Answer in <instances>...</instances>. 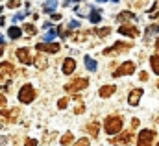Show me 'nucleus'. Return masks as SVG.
Masks as SVG:
<instances>
[{"instance_id": "nucleus-1", "label": "nucleus", "mask_w": 159, "mask_h": 146, "mask_svg": "<svg viewBox=\"0 0 159 146\" xmlns=\"http://www.w3.org/2000/svg\"><path fill=\"white\" fill-rule=\"evenodd\" d=\"M13 74H15V69H13L11 63H7V61L0 63V85H2L4 89H7L9 81L13 80Z\"/></svg>"}, {"instance_id": "nucleus-2", "label": "nucleus", "mask_w": 159, "mask_h": 146, "mask_svg": "<svg viewBox=\"0 0 159 146\" xmlns=\"http://www.w3.org/2000/svg\"><path fill=\"white\" fill-rule=\"evenodd\" d=\"M104 130H106L107 135H115V133H119L120 130H122V118L117 116V115L107 116L106 122H104Z\"/></svg>"}, {"instance_id": "nucleus-3", "label": "nucleus", "mask_w": 159, "mask_h": 146, "mask_svg": "<svg viewBox=\"0 0 159 146\" xmlns=\"http://www.w3.org/2000/svg\"><path fill=\"white\" fill-rule=\"evenodd\" d=\"M19 100H20L22 104L34 102V100H35V91H34V87H32V85H22V89L19 91Z\"/></svg>"}, {"instance_id": "nucleus-4", "label": "nucleus", "mask_w": 159, "mask_h": 146, "mask_svg": "<svg viewBox=\"0 0 159 146\" xmlns=\"http://www.w3.org/2000/svg\"><path fill=\"white\" fill-rule=\"evenodd\" d=\"M89 85V81H87V78H74L70 83H67L65 85V91L67 93H74V91H83L85 87Z\"/></svg>"}, {"instance_id": "nucleus-5", "label": "nucleus", "mask_w": 159, "mask_h": 146, "mask_svg": "<svg viewBox=\"0 0 159 146\" xmlns=\"http://www.w3.org/2000/svg\"><path fill=\"white\" fill-rule=\"evenodd\" d=\"M154 137H156V131H152V130H143V131L139 133L137 146H152Z\"/></svg>"}, {"instance_id": "nucleus-6", "label": "nucleus", "mask_w": 159, "mask_h": 146, "mask_svg": "<svg viewBox=\"0 0 159 146\" xmlns=\"http://www.w3.org/2000/svg\"><path fill=\"white\" fill-rule=\"evenodd\" d=\"M129 46H131L129 43H115L113 46L104 50V56H115V54H120V52H126V50H129Z\"/></svg>"}, {"instance_id": "nucleus-7", "label": "nucleus", "mask_w": 159, "mask_h": 146, "mask_svg": "<svg viewBox=\"0 0 159 146\" xmlns=\"http://www.w3.org/2000/svg\"><path fill=\"white\" fill-rule=\"evenodd\" d=\"M135 71V63H131V61H126V63H122L119 69L113 72L115 78H120V76H129V74H133Z\"/></svg>"}, {"instance_id": "nucleus-8", "label": "nucleus", "mask_w": 159, "mask_h": 146, "mask_svg": "<svg viewBox=\"0 0 159 146\" xmlns=\"http://www.w3.org/2000/svg\"><path fill=\"white\" fill-rule=\"evenodd\" d=\"M59 48H61V44H57V43H39L37 44V50L39 52H50V54H57L59 52Z\"/></svg>"}, {"instance_id": "nucleus-9", "label": "nucleus", "mask_w": 159, "mask_h": 146, "mask_svg": "<svg viewBox=\"0 0 159 146\" xmlns=\"http://www.w3.org/2000/svg\"><path fill=\"white\" fill-rule=\"evenodd\" d=\"M0 118L7 120V122H15L19 118V109H0Z\"/></svg>"}, {"instance_id": "nucleus-10", "label": "nucleus", "mask_w": 159, "mask_h": 146, "mask_svg": "<svg viewBox=\"0 0 159 146\" xmlns=\"http://www.w3.org/2000/svg\"><path fill=\"white\" fill-rule=\"evenodd\" d=\"M131 139H133V133H131V131H126V133H122V135L113 137V139H111V144H128V143H131Z\"/></svg>"}, {"instance_id": "nucleus-11", "label": "nucleus", "mask_w": 159, "mask_h": 146, "mask_svg": "<svg viewBox=\"0 0 159 146\" xmlns=\"http://www.w3.org/2000/svg\"><path fill=\"white\" fill-rule=\"evenodd\" d=\"M17 59H19L20 63H24V65L34 63V59H32V56H30L28 48H19V50H17Z\"/></svg>"}, {"instance_id": "nucleus-12", "label": "nucleus", "mask_w": 159, "mask_h": 146, "mask_svg": "<svg viewBox=\"0 0 159 146\" xmlns=\"http://www.w3.org/2000/svg\"><path fill=\"white\" fill-rule=\"evenodd\" d=\"M141 96H143V89H133L131 93H129V96H128V104L129 106H139V100H141Z\"/></svg>"}, {"instance_id": "nucleus-13", "label": "nucleus", "mask_w": 159, "mask_h": 146, "mask_svg": "<svg viewBox=\"0 0 159 146\" xmlns=\"http://www.w3.org/2000/svg\"><path fill=\"white\" fill-rule=\"evenodd\" d=\"M119 34H122V35H128V37H137V35H139V30H137L135 26L122 24V26L119 28Z\"/></svg>"}, {"instance_id": "nucleus-14", "label": "nucleus", "mask_w": 159, "mask_h": 146, "mask_svg": "<svg viewBox=\"0 0 159 146\" xmlns=\"http://www.w3.org/2000/svg\"><path fill=\"white\" fill-rule=\"evenodd\" d=\"M74 69H76V61H74L72 57H67L65 63H63V72L65 74H72L74 72Z\"/></svg>"}, {"instance_id": "nucleus-15", "label": "nucleus", "mask_w": 159, "mask_h": 146, "mask_svg": "<svg viewBox=\"0 0 159 146\" xmlns=\"http://www.w3.org/2000/svg\"><path fill=\"white\" fill-rule=\"evenodd\" d=\"M115 91H117L115 85H104V87H100V96H102V98H109Z\"/></svg>"}, {"instance_id": "nucleus-16", "label": "nucleus", "mask_w": 159, "mask_h": 146, "mask_svg": "<svg viewBox=\"0 0 159 146\" xmlns=\"http://www.w3.org/2000/svg\"><path fill=\"white\" fill-rule=\"evenodd\" d=\"M98 130H100V122H96V120H94V122H91V124L87 126V131H89L93 137H96V135H98Z\"/></svg>"}, {"instance_id": "nucleus-17", "label": "nucleus", "mask_w": 159, "mask_h": 146, "mask_svg": "<svg viewBox=\"0 0 159 146\" xmlns=\"http://www.w3.org/2000/svg\"><path fill=\"white\" fill-rule=\"evenodd\" d=\"M117 19H119L120 22H126V21H129V19H135V15H133L131 11H122Z\"/></svg>"}, {"instance_id": "nucleus-18", "label": "nucleus", "mask_w": 159, "mask_h": 146, "mask_svg": "<svg viewBox=\"0 0 159 146\" xmlns=\"http://www.w3.org/2000/svg\"><path fill=\"white\" fill-rule=\"evenodd\" d=\"M34 61H35V65H37L39 69H46V65H48V63H46V57H44V56H41V54L34 59Z\"/></svg>"}, {"instance_id": "nucleus-19", "label": "nucleus", "mask_w": 159, "mask_h": 146, "mask_svg": "<svg viewBox=\"0 0 159 146\" xmlns=\"http://www.w3.org/2000/svg\"><path fill=\"white\" fill-rule=\"evenodd\" d=\"M150 65H152V71H154L156 74H159V56H152Z\"/></svg>"}, {"instance_id": "nucleus-20", "label": "nucleus", "mask_w": 159, "mask_h": 146, "mask_svg": "<svg viewBox=\"0 0 159 146\" xmlns=\"http://www.w3.org/2000/svg\"><path fill=\"white\" fill-rule=\"evenodd\" d=\"M85 67H87L91 72H94V71H96V61H94L93 57H85Z\"/></svg>"}, {"instance_id": "nucleus-21", "label": "nucleus", "mask_w": 159, "mask_h": 146, "mask_svg": "<svg viewBox=\"0 0 159 146\" xmlns=\"http://www.w3.org/2000/svg\"><path fill=\"white\" fill-rule=\"evenodd\" d=\"M70 143H72V133H70V131H67V133L61 137V146H69Z\"/></svg>"}, {"instance_id": "nucleus-22", "label": "nucleus", "mask_w": 159, "mask_h": 146, "mask_svg": "<svg viewBox=\"0 0 159 146\" xmlns=\"http://www.w3.org/2000/svg\"><path fill=\"white\" fill-rule=\"evenodd\" d=\"M20 35H22V34H20V28H17V26H11V28H9V37H11V39H19Z\"/></svg>"}, {"instance_id": "nucleus-23", "label": "nucleus", "mask_w": 159, "mask_h": 146, "mask_svg": "<svg viewBox=\"0 0 159 146\" xmlns=\"http://www.w3.org/2000/svg\"><path fill=\"white\" fill-rule=\"evenodd\" d=\"M159 17V2L154 4V7L150 9V19H157Z\"/></svg>"}, {"instance_id": "nucleus-24", "label": "nucleus", "mask_w": 159, "mask_h": 146, "mask_svg": "<svg viewBox=\"0 0 159 146\" xmlns=\"http://www.w3.org/2000/svg\"><path fill=\"white\" fill-rule=\"evenodd\" d=\"M24 32H26L28 35H35V34H37V32H35V26H34V24H26V26H24Z\"/></svg>"}, {"instance_id": "nucleus-25", "label": "nucleus", "mask_w": 159, "mask_h": 146, "mask_svg": "<svg viewBox=\"0 0 159 146\" xmlns=\"http://www.w3.org/2000/svg\"><path fill=\"white\" fill-rule=\"evenodd\" d=\"M96 34H98V37H107L109 34H111V28H102V30H96Z\"/></svg>"}, {"instance_id": "nucleus-26", "label": "nucleus", "mask_w": 159, "mask_h": 146, "mask_svg": "<svg viewBox=\"0 0 159 146\" xmlns=\"http://www.w3.org/2000/svg\"><path fill=\"white\" fill-rule=\"evenodd\" d=\"M89 19H91V22H94V24H96V22H98V21H100V13H98V11H93V13H91V17H89Z\"/></svg>"}, {"instance_id": "nucleus-27", "label": "nucleus", "mask_w": 159, "mask_h": 146, "mask_svg": "<svg viewBox=\"0 0 159 146\" xmlns=\"http://www.w3.org/2000/svg\"><path fill=\"white\" fill-rule=\"evenodd\" d=\"M87 35H89V34H87V32H83V34H76L72 39H74V41H83V39H87Z\"/></svg>"}, {"instance_id": "nucleus-28", "label": "nucleus", "mask_w": 159, "mask_h": 146, "mask_svg": "<svg viewBox=\"0 0 159 146\" xmlns=\"http://www.w3.org/2000/svg\"><path fill=\"white\" fill-rule=\"evenodd\" d=\"M67 104H69V100H67V98H61V100L57 102V107H59V109H65Z\"/></svg>"}, {"instance_id": "nucleus-29", "label": "nucleus", "mask_w": 159, "mask_h": 146, "mask_svg": "<svg viewBox=\"0 0 159 146\" xmlns=\"http://www.w3.org/2000/svg\"><path fill=\"white\" fill-rule=\"evenodd\" d=\"M146 32H148V34H156V32H159V24H152V26H148Z\"/></svg>"}, {"instance_id": "nucleus-30", "label": "nucleus", "mask_w": 159, "mask_h": 146, "mask_svg": "<svg viewBox=\"0 0 159 146\" xmlns=\"http://www.w3.org/2000/svg\"><path fill=\"white\" fill-rule=\"evenodd\" d=\"M74 146H89V139H80L78 143H74Z\"/></svg>"}, {"instance_id": "nucleus-31", "label": "nucleus", "mask_w": 159, "mask_h": 146, "mask_svg": "<svg viewBox=\"0 0 159 146\" xmlns=\"http://www.w3.org/2000/svg\"><path fill=\"white\" fill-rule=\"evenodd\" d=\"M54 6H56V2H54V0H50V2H48V4L44 6V11H50V9H52Z\"/></svg>"}, {"instance_id": "nucleus-32", "label": "nucleus", "mask_w": 159, "mask_h": 146, "mask_svg": "<svg viewBox=\"0 0 159 146\" xmlns=\"http://www.w3.org/2000/svg\"><path fill=\"white\" fill-rule=\"evenodd\" d=\"M19 6V0H11V2H7V7H17Z\"/></svg>"}, {"instance_id": "nucleus-33", "label": "nucleus", "mask_w": 159, "mask_h": 146, "mask_svg": "<svg viewBox=\"0 0 159 146\" xmlns=\"http://www.w3.org/2000/svg\"><path fill=\"white\" fill-rule=\"evenodd\" d=\"M26 146H37V141L35 139H30V141H26Z\"/></svg>"}, {"instance_id": "nucleus-34", "label": "nucleus", "mask_w": 159, "mask_h": 146, "mask_svg": "<svg viewBox=\"0 0 159 146\" xmlns=\"http://www.w3.org/2000/svg\"><path fill=\"white\" fill-rule=\"evenodd\" d=\"M2 106H6V96H4V94H0V107H2Z\"/></svg>"}, {"instance_id": "nucleus-35", "label": "nucleus", "mask_w": 159, "mask_h": 146, "mask_svg": "<svg viewBox=\"0 0 159 146\" xmlns=\"http://www.w3.org/2000/svg\"><path fill=\"white\" fill-rule=\"evenodd\" d=\"M83 111H85V107H83V106H78V107H76V113H78V115H81Z\"/></svg>"}, {"instance_id": "nucleus-36", "label": "nucleus", "mask_w": 159, "mask_h": 146, "mask_svg": "<svg viewBox=\"0 0 159 146\" xmlns=\"http://www.w3.org/2000/svg\"><path fill=\"white\" fill-rule=\"evenodd\" d=\"M52 19H54V21H59V19H61V15H59V13H52Z\"/></svg>"}, {"instance_id": "nucleus-37", "label": "nucleus", "mask_w": 159, "mask_h": 146, "mask_svg": "<svg viewBox=\"0 0 159 146\" xmlns=\"http://www.w3.org/2000/svg\"><path fill=\"white\" fill-rule=\"evenodd\" d=\"M141 80H143V81H146V80H148V74H146V72H141Z\"/></svg>"}, {"instance_id": "nucleus-38", "label": "nucleus", "mask_w": 159, "mask_h": 146, "mask_svg": "<svg viewBox=\"0 0 159 146\" xmlns=\"http://www.w3.org/2000/svg\"><path fill=\"white\" fill-rule=\"evenodd\" d=\"M139 126V120L137 118H133V122H131V128H137Z\"/></svg>"}, {"instance_id": "nucleus-39", "label": "nucleus", "mask_w": 159, "mask_h": 146, "mask_svg": "<svg viewBox=\"0 0 159 146\" xmlns=\"http://www.w3.org/2000/svg\"><path fill=\"white\" fill-rule=\"evenodd\" d=\"M156 48H157V50H159V39H157V41H156Z\"/></svg>"}, {"instance_id": "nucleus-40", "label": "nucleus", "mask_w": 159, "mask_h": 146, "mask_svg": "<svg viewBox=\"0 0 159 146\" xmlns=\"http://www.w3.org/2000/svg\"><path fill=\"white\" fill-rule=\"evenodd\" d=\"M2 52H4V48H2V46H0V56H2Z\"/></svg>"}, {"instance_id": "nucleus-41", "label": "nucleus", "mask_w": 159, "mask_h": 146, "mask_svg": "<svg viewBox=\"0 0 159 146\" xmlns=\"http://www.w3.org/2000/svg\"><path fill=\"white\" fill-rule=\"evenodd\" d=\"M157 87H159V81H157Z\"/></svg>"}, {"instance_id": "nucleus-42", "label": "nucleus", "mask_w": 159, "mask_h": 146, "mask_svg": "<svg viewBox=\"0 0 159 146\" xmlns=\"http://www.w3.org/2000/svg\"><path fill=\"white\" fill-rule=\"evenodd\" d=\"M0 41H2V37H0Z\"/></svg>"}, {"instance_id": "nucleus-43", "label": "nucleus", "mask_w": 159, "mask_h": 146, "mask_svg": "<svg viewBox=\"0 0 159 146\" xmlns=\"http://www.w3.org/2000/svg\"><path fill=\"white\" fill-rule=\"evenodd\" d=\"M157 146H159V143H157Z\"/></svg>"}]
</instances>
